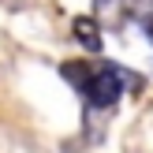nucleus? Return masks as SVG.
<instances>
[{
    "label": "nucleus",
    "mask_w": 153,
    "mask_h": 153,
    "mask_svg": "<svg viewBox=\"0 0 153 153\" xmlns=\"http://www.w3.org/2000/svg\"><path fill=\"white\" fill-rule=\"evenodd\" d=\"M127 86H142V79L134 71H127V67H120L116 60H108V64H101L94 71V79H90V86H86L82 97H86L94 108H112V105L127 94Z\"/></svg>",
    "instance_id": "f257e3e1"
},
{
    "label": "nucleus",
    "mask_w": 153,
    "mask_h": 153,
    "mask_svg": "<svg viewBox=\"0 0 153 153\" xmlns=\"http://www.w3.org/2000/svg\"><path fill=\"white\" fill-rule=\"evenodd\" d=\"M94 71H97V67L86 64V60H64V64H60L64 82H67V86H75L79 94H86V86H90V79H94Z\"/></svg>",
    "instance_id": "f03ea898"
},
{
    "label": "nucleus",
    "mask_w": 153,
    "mask_h": 153,
    "mask_svg": "<svg viewBox=\"0 0 153 153\" xmlns=\"http://www.w3.org/2000/svg\"><path fill=\"white\" fill-rule=\"evenodd\" d=\"M71 30H75V41H79L86 52H101V26H97V19L79 15V19L71 22Z\"/></svg>",
    "instance_id": "7ed1b4c3"
},
{
    "label": "nucleus",
    "mask_w": 153,
    "mask_h": 153,
    "mask_svg": "<svg viewBox=\"0 0 153 153\" xmlns=\"http://www.w3.org/2000/svg\"><path fill=\"white\" fill-rule=\"evenodd\" d=\"M94 11L97 15H120L123 11V0H94Z\"/></svg>",
    "instance_id": "20e7f679"
},
{
    "label": "nucleus",
    "mask_w": 153,
    "mask_h": 153,
    "mask_svg": "<svg viewBox=\"0 0 153 153\" xmlns=\"http://www.w3.org/2000/svg\"><path fill=\"white\" fill-rule=\"evenodd\" d=\"M142 30H146V37H149V45H153V11L142 15Z\"/></svg>",
    "instance_id": "39448f33"
},
{
    "label": "nucleus",
    "mask_w": 153,
    "mask_h": 153,
    "mask_svg": "<svg viewBox=\"0 0 153 153\" xmlns=\"http://www.w3.org/2000/svg\"><path fill=\"white\" fill-rule=\"evenodd\" d=\"M131 4H142V7H146V15L153 11V0H131Z\"/></svg>",
    "instance_id": "423d86ee"
}]
</instances>
